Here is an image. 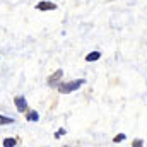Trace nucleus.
I'll return each mask as SVG.
<instances>
[{"instance_id": "obj_1", "label": "nucleus", "mask_w": 147, "mask_h": 147, "mask_svg": "<svg viewBox=\"0 0 147 147\" xmlns=\"http://www.w3.org/2000/svg\"><path fill=\"white\" fill-rule=\"evenodd\" d=\"M86 84V80L84 79H79V80H72V82H69V84H60V87H58V91L62 92V94H69V92H72V91H77L80 86H84Z\"/></svg>"}, {"instance_id": "obj_2", "label": "nucleus", "mask_w": 147, "mask_h": 147, "mask_svg": "<svg viewBox=\"0 0 147 147\" xmlns=\"http://www.w3.org/2000/svg\"><path fill=\"white\" fill-rule=\"evenodd\" d=\"M14 103H16V108H17V111H26L28 110V103H26V99L22 98V96H17L16 99H14Z\"/></svg>"}, {"instance_id": "obj_3", "label": "nucleus", "mask_w": 147, "mask_h": 147, "mask_svg": "<svg viewBox=\"0 0 147 147\" xmlns=\"http://www.w3.org/2000/svg\"><path fill=\"white\" fill-rule=\"evenodd\" d=\"M38 10H55L57 9V5L55 3H51V2H39L36 5Z\"/></svg>"}, {"instance_id": "obj_4", "label": "nucleus", "mask_w": 147, "mask_h": 147, "mask_svg": "<svg viewBox=\"0 0 147 147\" xmlns=\"http://www.w3.org/2000/svg\"><path fill=\"white\" fill-rule=\"evenodd\" d=\"M62 75H63V70H57L53 75H50V77H48V84H50V86H55V84L62 79Z\"/></svg>"}, {"instance_id": "obj_5", "label": "nucleus", "mask_w": 147, "mask_h": 147, "mask_svg": "<svg viewBox=\"0 0 147 147\" xmlns=\"http://www.w3.org/2000/svg\"><path fill=\"white\" fill-rule=\"evenodd\" d=\"M99 58H101V53H99V51H92V53H89V55L86 57L87 62H96V60H99Z\"/></svg>"}, {"instance_id": "obj_6", "label": "nucleus", "mask_w": 147, "mask_h": 147, "mask_svg": "<svg viewBox=\"0 0 147 147\" xmlns=\"http://www.w3.org/2000/svg\"><path fill=\"white\" fill-rule=\"evenodd\" d=\"M26 118H28V121H38V118H39V115H38L36 111H29Z\"/></svg>"}, {"instance_id": "obj_7", "label": "nucleus", "mask_w": 147, "mask_h": 147, "mask_svg": "<svg viewBox=\"0 0 147 147\" xmlns=\"http://www.w3.org/2000/svg\"><path fill=\"white\" fill-rule=\"evenodd\" d=\"M9 123H14V118L2 116V115H0V125H9Z\"/></svg>"}, {"instance_id": "obj_8", "label": "nucleus", "mask_w": 147, "mask_h": 147, "mask_svg": "<svg viewBox=\"0 0 147 147\" xmlns=\"http://www.w3.org/2000/svg\"><path fill=\"white\" fill-rule=\"evenodd\" d=\"M16 144H17L16 139H5V140H3V146L5 147H14Z\"/></svg>"}, {"instance_id": "obj_9", "label": "nucleus", "mask_w": 147, "mask_h": 147, "mask_svg": "<svg viewBox=\"0 0 147 147\" xmlns=\"http://www.w3.org/2000/svg\"><path fill=\"white\" fill-rule=\"evenodd\" d=\"M121 140H125V134H118V135L113 139V142H115V144H118V142H121Z\"/></svg>"}, {"instance_id": "obj_10", "label": "nucleus", "mask_w": 147, "mask_h": 147, "mask_svg": "<svg viewBox=\"0 0 147 147\" xmlns=\"http://www.w3.org/2000/svg\"><path fill=\"white\" fill-rule=\"evenodd\" d=\"M63 134H65V130H58V132H57V134H55V137H57V139H58V137H60V135H63Z\"/></svg>"}, {"instance_id": "obj_11", "label": "nucleus", "mask_w": 147, "mask_h": 147, "mask_svg": "<svg viewBox=\"0 0 147 147\" xmlns=\"http://www.w3.org/2000/svg\"><path fill=\"white\" fill-rule=\"evenodd\" d=\"M142 144H144L142 140H135V142H134V146H135V147H140V146H142Z\"/></svg>"}]
</instances>
